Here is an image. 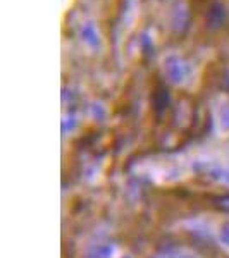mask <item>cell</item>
I'll return each instance as SVG.
<instances>
[{
    "label": "cell",
    "instance_id": "obj_2",
    "mask_svg": "<svg viewBox=\"0 0 229 258\" xmlns=\"http://www.w3.org/2000/svg\"><path fill=\"white\" fill-rule=\"evenodd\" d=\"M80 36L81 40L85 41L88 47L91 48H97L100 47V33L97 30V26H95L93 23H85L81 24L80 28Z\"/></svg>",
    "mask_w": 229,
    "mask_h": 258
},
{
    "label": "cell",
    "instance_id": "obj_1",
    "mask_svg": "<svg viewBox=\"0 0 229 258\" xmlns=\"http://www.w3.org/2000/svg\"><path fill=\"white\" fill-rule=\"evenodd\" d=\"M165 73L174 83H183L188 76V64L181 57H169L165 60Z\"/></svg>",
    "mask_w": 229,
    "mask_h": 258
},
{
    "label": "cell",
    "instance_id": "obj_3",
    "mask_svg": "<svg viewBox=\"0 0 229 258\" xmlns=\"http://www.w3.org/2000/svg\"><path fill=\"white\" fill-rule=\"evenodd\" d=\"M188 9H186L185 6H178L176 9H174V14H173V26L176 31H183L186 30V26H188Z\"/></svg>",
    "mask_w": 229,
    "mask_h": 258
}]
</instances>
